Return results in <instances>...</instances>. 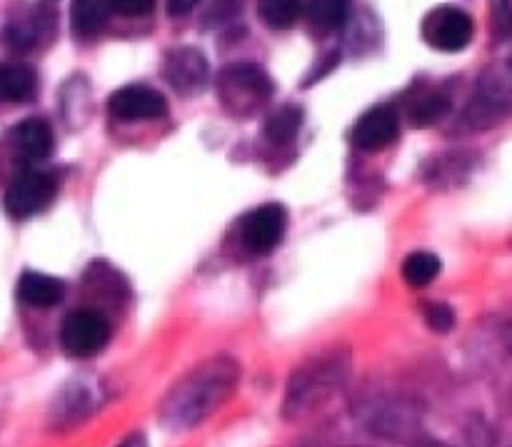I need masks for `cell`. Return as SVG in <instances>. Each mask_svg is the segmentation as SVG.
<instances>
[{
    "mask_svg": "<svg viewBox=\"0 0 512 447\" xmlns=\"http://www.w3.org/2000/svg\"><path fill=\"white\" fill-rule=\"evenodd\" d=\"M240 383V363L230 355H213L183 375L163 398L158 418L163 428L193 430L223 408Z\"/></svg>",
    "mask_w": 512,
    "mask_h": 447,
    "instance_id": "cell-1",
    "label": "cell"
},
{
    "mask_svg": "<svg viewBox=\"0 0 512 447\" xmlns=\"http://www.w3.org/2000/svg\"><path fill=\"white\" fill-rule=\"evenodd\" d=\"M353 355L348 348H330L313 355L290 373L285 388L283 415L288 420H298L313 413L320 405L338 395L350 380Z\"/></svg>",
    "mask_w": 512,
    "mask_h": 447,
    "instance_id": "cell-2",
    "label": "cell"
},
{
    "mask_svg": "<svg viewBox=\"0 0 512 447\" xmlns=\"http://www.w3.org/2000/svg\"><path fill=\"white\" fill-rule=\"evenodd\" d=\"M215 88H218L220 103L233 115H253L275 93V83L268 70L248 60L225 65L218 73Z\"/></svg>",
    "mask_w": 512,
    "mask_h": 447,
    "instance_id": "cell-3",
    "label": "cell"
},
{
    "mask_svg": "<svg viewBox=\"0 0 512 447\" xmlns=\"http://www.w3.org/2000/svg\"><path fill=\"white\" fill-rule=\"evenodd\" d=\"M512 113V60L488 65L478 75L475 95L463 115V123L470 128H493Z\"/></svg>",
    "mask_w": 512,
    "mask_h": 447,
    "instance_id": "cell-4",
    "label": "cell"
},
{
    "mask_svg": "<svg viewBox=\"0 0 512 447\" xmlns=\"http://www.w3.org/2000/svg\"><path fill=\"white\" fill-rule=\"evenodd\" d=\"M110 343V323L100 310H75L60 325V348L78 360L95 358Z\"/></svg>",
    "mask_w": 512,
    "mask_h": 447,
    "instance_id": "cell-5",
    "label": "cell"
},
{
    "mask_svg": "<svg viewBox=\"0 0 512 447\" xmlns=\"http://www.w3.org/2000/svg\"><path fill=\"white\" fill-rule=\"evenodd\" d=\"M55 193H58V180L53 175L45 170H25L5 190L3 208L10 218L28 220L43 213L53 203Z\"/></svg>",
    "mask_w": 512,
    "mask_h": 447,
    "instance_id": "cell-6",
    "label": "cell"
},
{
    "mask_svg": "<svg viewBox=\"0 0 512 447\" xmlns=\"http://www.w3.org/2000/svg\"><path fill=\"white\" fill-rule=\"evenodd\" d=\"M475 35V20L455 5H438L423 18V38L440 53H460Z\"/></svg>",
    "mask_w": 512,
    "mask_h": 447,
    "instance_id": "cell-7",
    "label": "cell"
},
{
    "mask_svg": "<svg viewBox=\"0 0 512 447\" xmlns=\"http://www.w3.org/2000/svg\"><path fill=\"white\" fill-rule=\"evenodd\" d=\"M285 228H288V213L283 205H260L240 220V243L245 245L248 253L268 255L280 245Z\"/></svg>",
    "mask_w": 512,
    "mask_h": 447,
    "instance_id": "cell-8",
    "label": "cell"
},
{
    "mask_svg": "<svg viewBox=\"0 0 512 447\" xmlns=\"http://www.w3.org/2000/svg\"><path fill=\"white\" fill-rule=\"evenodd\" d=\"M163 78L183 98L200 95L208 88L210 80L208 60L193 45H180V48H173L165 53Z\"/></svg>",
    "mask_w": 512,
    "mask_h": 447,
    "instance_id": "cell-9",
    "label": "cell"
},
{
    "mask_svg": "<svg viewBox=\"0 0 512 447\" xmlns=\"http://www.w3.org/2000/svg\"><path fill=\"white\" fill-rule=\"evenodd\" d=\"M400 135L398 110L390 105H373L353 125V145L363 153H378L393 145Z\"/></svg>",
    "mask_w": 512,
    "mask_h": 447,
    "instance_id": "cell-10",
    "label": "cell"
},
{
    "mask_svg": "<svg viewBox=\"0 0 512 447\" xmlns=\"http://www.w3.org/2000/svg\"><path fill=\"white\" fill-rule=\"evenodd\" d=\"M108 108L118 120H158L168 113V100L148 85H125L110 95Z\"/></svg>",
    "mask_w": 512,
    "mask_h": 447,
    "instance_id": "cell-11",
    "label": "cell"
},
{
    "mask_svg": "<svg viewBox=\"0 0 512 447\" xmlns=\"http://www.w3.org/2000/svg\"><path fill=\"white\" fill-rule=\"evenodd\" d=\"M13 140V148L25 163H40V160L48 158L53 153V128H50L48 120L43 118H25L10 133Z\"/></svg>",
    "mask_w": 512,
    "mask_h": 447,
    "instance_id": "cell-12",
    "label": "cell"
},
{
    "mask_svg": "<svg viewBox=\"0 0 512 447\" xmlns=\"http://www.w3.org/2000/svg\"><path fill=\"white\" fill-rule=\"evenodd\" d=\"M53 13L50 10H30V13L18 15L8 20L3 28V43L10 50H30L35 43L45 38V33L53 30Z\"/></svg>",
    "mask_w": 512,
    "mask_h": 447,
    "instance_id": "cell-13",
    "label": "cell"
},
{
    "mask_svg": "<svg viewBox=\"0 0 512 447\" xmlns=\"http://www.w3.org/2000/svg\"><path fill=\"white\" fill-rule=\"evenodd\" d=\"M18 298L20 303L35 310L55 308L65 298V283L60 278H53V275L25 270L18 280Z\"/></svg>",
    "mask_w": 512,
    "mask_h": 447,
    "instance_id": "cell-14",
    "label": "cell"
},
{
    "mask_svg": "<svg viewBox=\"0 0 512 447\" xmlns=\"http://www.w3.org/2000/svg\"><path fill=\"white\" fill-rule=\"evenodd\" d=\"M38 95V73L25 63H0V103H28Z\"/></svg>",
    "mask_w": 512,
    "mask_h": 447,
    "instance_id": "cell-15",
    "label": "cell"
},
{
    "mask_svg": "<svg viewBox=\"0 0 512 447\" xmlns=\"http://www.w3.org/2000/svg\"><path fill=\"white\" fill-rule=\"evenodd\" d=\"M110 13H113V0H73L70 5V28L80 40H90L105 28Z\"/></svg>",
    "mask_w": 512,
    "mask_h": 447,
    "instance_id": "cell-16",
    "label": "cell"
},
{
    "mask_svg": "<svg viewBox=\"0 0 512 447\" xmlns=\"http://www.w3.org/2000/svg\"><path fill=\"white\" fill-rule=\"evenodd\" d=\"M303 125V110L298 105H280L265 120V138L270 145H288L298 138Z\"/></svg>",
    "mask_w": 512,
    "mask_h": 447,
    "instance_id": "cell-17",
    "label": "cell"
},
{
    "mask_svg": "<svg viewBox=\"0 0 512 447\" xmlns=\"http://www.w3.org/2000/svg\"><path fill=\"white\" fill-rule=\"evenodd\" d=\"M305 15L315 33H333L348 20V0H308Z\"/></svg>",
    "mask_w": 512,
    "mask_h": 447,
    "instance_id": "cell-18",
    "label": "cell"
},
{
    "mask_svg": "<svg viewBox=\"0 0 512 447\" xmlns=\"http://www.w3.org/2000/svg\"><path fill=\"white\" fill-rule=\"evenodd\" d=\"M450 113V98L440 90H428V93H420L418 98L410 103L408 118L415 128H430V125L440 123L445 115Z\"/></svg>",
    "mask_w": 512,
    "mask_h": 447,
    "instance_id": "cell-19",
    "label": "cell"
},
{
    "mask_svg": "<svg viewBox=\"0 0 512 447\" xmlns=\"http://www.w3.org/2000/svg\"><path fill=\"white\" fill-rule=\"evenodd\" d=\"M95 408V398L83 383H75L60 395V403L55 405L58 420L65 425H78L80 420L88 418Z\"/></svg>",
    "mask_w": 512,
    "mask_h": 447,
    "instance_id": "cell-20",
    "label": "cell"
},
{
    "mask_svg": "<svg viewBox=\"0 0 512 447\" xmlns=\"http://www.w3.org/2000/svg\"><path fill=\"white\" fill-rule=\"evenodd\" d=\"M440 268H443V263H440L438 255L428 253V250H418V253H410L403 260V280L410 288H425V285L438 278Z\"/></svg>",
    "mask_w": 512,
    "mask_h": 447,
    "instance_id": "cell-21",
    "label": "cell"
},
{
    "mask_svg": "<svg viewBox=\"0 0 512 447\" xmlns=\"http://www.w3.org/2000/svg\"><path fill=\"white\" fill-rule=\"evenodd\" d=\"M303 13V0H258V15L273 30L293 28Z\"/></svg>",
    "mask_w": 512,
    "mask_h": 447,
    "instance_id": "cell-22",
    "label": "cell"
},
{
    "mask_svg": "<svg viewBox=\"0 0 512 447\" xmlns=\"http://www.w3.org/2000/svg\"><path fill=\"white\" fill-rule=\"evenodd\" d=\"M423 318L428 323V328L435 330V333H450L455 325L453 308L445 303H425Z\"/></svg>",
    "mask_w": 512,
    "mask_h": 447,
    "instance_id": "cell-23",
    "label": "cell"
},
{
    "mask_svg": "<svg viewBox=\"0 0 512 447\" xmlns=\"http://www.w3.org/2000/svg\"><path fill=\"white\" fill-rule=\"evenodd\" d=\"M490 10H493L495 38L508 40L512 30V0H490Z\"/></svg>",
    "mask_w": 512,
    "mask_h": 447,
    "instance_id": "cell-24",
    "label": "cell"
},
{
    "mask_svg": "<svg viewBox=\"0 0 512 447\" xmlns=\"http://www.w3.org/2000/svg\"><path fill=\"white\" fill-rule=\"evenodd\" d=\"M155 0H113V13L128 15V18H138V15L150 13Z\"/></svg>",
    "mask_w": 512,
    "mask_h": 447,
    "instance_id": "cell-25",
    "label": "cell"
},
{
    "mask_svg": "<svg viewBox=\"0 0 512 447\" xmlns=\"http://www.w3.org/2000/svg\"><path fill=\"white\" fill-rule=\"evenodd\" d=\"M198 3L200 0H168V13L175 15V18H183V15L193 13Z\"/></svg>",
    "mask_w": 512,
    "mask_h": 447,
    "instance_id": "cell-26",
    "label": "cell"
},
{
    "mask_svg": "<svg viewBox=\"0 0 512 447\" xmlns=\"http://www.w3.org/2000/svg\"><path fill=\"white\" fill-rule=\"evenodd\" d=\"M118 447H148V438L143 433H133L123 440Z\"/></svg>",
    "mask_w": 512,
    "mask_h": 447,
    "instance_id": "cell-27",
    "label": "cell"
},
{
    "mask_svg": "<svg viewBox=\"0 0 512 447\" xmlns=\"http://www.w3.org/2000/svg\"><path fill=\"white\" fill-rule=\"evenodd\" d=\"M505 343H508V350H510V355H512V323L508 325V330H505Z\"/></svg>",
    "mask_w": 512,
    "mask_h": 447,
    "instance_id": "cell-28",
    "label": "cell"
},
{
    "mask_svg": "<svg viewBox=\"0 0 512 447\" xmlns=\"http://www.w3.org/2000/svg\"><path fill=\"white\" fill-rule=\"evenodd\" d=\"M508 40H512V30H510V35H508Z\"/></svg>",
    "mask_w": 512,
    "mask_h": 447,
    "instance_id": "cell-29",
    "label": "cell"
}]
</instances>
